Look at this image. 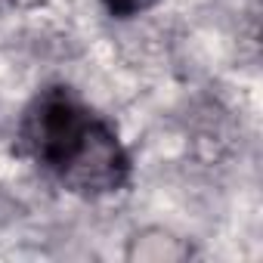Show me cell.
<instances>
[{
  "instance_id": "cell-3",
  "label": "cell",
  "mask_w": 263,
  "mask_h": 263,
  "mask_svg": "<svg viewBox=\"0 0 263 263\" xmlns=\"http://www.w3.org/2000/svg\"><path fill=\"white\" fill-rule=\"evenodd\" d=\"M102 4L108 7V13H111V16L127 19V16H137V13L149 10L152 4H158V0H102Z\"/></svg>"
},
{
  "instance_id": "cell-1",
  "label": "cell",
  "mask_w": 263,
  "mask_h": 263,
  "mask_svg": "<svg viewBox=\"0 0 263 263\" xmlns=\"http://www.w3.org/2000/svg\"><path fill=\"white\" fill-rule=\"evenodd\" d=\"M22 143L41 167L81 195L118 192L130 177L115 130L65 87H50L31 102L22 121Z\"/></svg>"
},
{
  "instance_id": "cell-2",
  "label": "cell",
  "mask_w": 263,
  "mask_h": 263,
  "mask_svg": "<svg viewBox=\"0 0 263 263\" xmlns=\"http://www.w3.org/2000/svg\"><path fill=\"white\" fill-rule=\"evenodd\" d=\"M192 251L183 238L164 232V229H146L140 235L130 238V248H127V260H140V263H177V260H186Z\"/></svg>"
}]
</instances>
